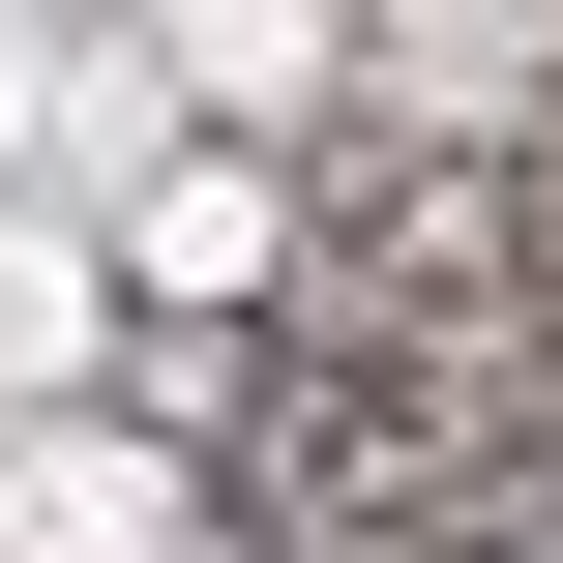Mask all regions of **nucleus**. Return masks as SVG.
<instances>
[{
  "mask_svg": "<svg viewBox=\"0 0 563 563\" xmlns=\"http://www.w3.org/2000/svg\"><path fill=\"white\" fill-rule=\"evenodd\" d=\"M0 563H208L178 416H0Z\"/></svg>",
  "mask_w": 563,
  "mask_h": 563,
  "instance_id": "f257e3e1",
  "label": "nucleus"
},
{
  "mask_svg": "<svg viewBox=\"0 0 563 563\" xmlns=\"http://www.w3.org/2000/svg\"><path fill=\"white\" fill-rule=\"evenodd\" d=\"M267 267H297V178H267V148H238V119H208V148H148V178H119V327H238V297H267Z\"/></svg>",
  "mask_w": 563,
  "mask_h": 563,
  "instance_id": "f03ea898",
  "label": "nucleus"
},
{
  "mask_svg": "<svg viewBox=\"0 0 563 563\" xmlns=\"http://www.w3.org/2000/svg\"><path fill=\"white\" fill-rule=\"evenodd\" d=\"M0 416H119V238L0 208Z\"/></svg>",
  "mask_w": 563,
  "mask_h": 563,
  "instance_id": "20e7f679",
  "label": "nucleus"
},
{
  "mask_svg": "<svg viewBox=\"0 0 563 563\" xmlns=\"http://www.w3.org/2000/svg\"><path fill=\"white\" fill-rule=\"evenodd\" d=\"M119 178H148V30L0 0V208H119Z\"/></svg>",
  "mask_w": 563,
  "mask_h": 563,
  "instance_id": "7ed1b4c3",
  "label": "nucleus"
},
{
  "mask_svg": "<svg viewBox=\"0 0 563 563\" xmlns=\"http://www.w3.org/2000/svg\"><path fill=\"white\" fill-rule=\"evenodd\" d=\"M475 563H563V534H475Z\"/></svg>",
  "mask_w": 563,
  "mask_h": 563,
  "instance_id": "423d86ee",
  "label": "nucleus"
},
{
  "mask_svg": "<svg viewBox=\"0 0 563 563\" xmlns=\"http://www.w3.org/2000/svg\"><path fill=\"white\" fill-rule=\"evenodd\" d=\"M148 89H208L267 148V119H327V0H148Z\"/></svg>",
  "mask_w": 563,
  "mask_h": 563,
  "instance_id": "39448f33",
  "label": "nucleus"
}]
</instances>
